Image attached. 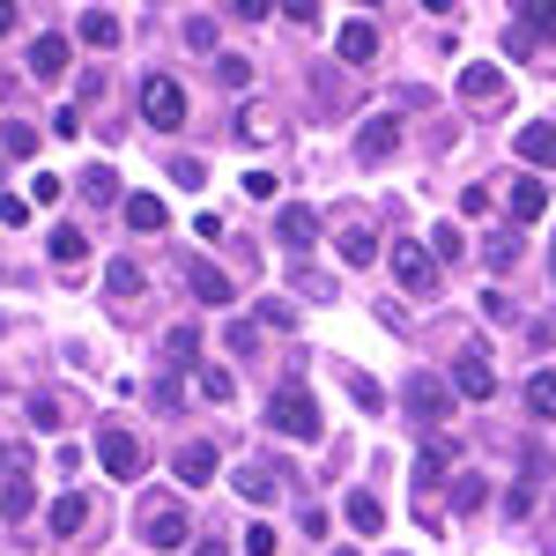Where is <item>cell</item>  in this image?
Returning a JSON list of instances; mask_svg holds the SVG:
<instances>
[{"instance_id":"6da1fadb","label":"cell","mask_w":556,"mask_h":556,"mask_svg":"<svg viewBox=\"0 0 556 556\" xmlns=\"http://www.w3.org/2000/svg\"><path fill=\"white\" fill-rule=\"evenodd\" d=\"M267 424L282 430V438H319V424H327V416H319V401H312V393L290 379L275 401H267Z\"/></svg>"},{"instance_id":"7a4b0ae2","label":"cell","mask_w":556,"mask_h":556,"mask_svg":"<svg viewBox=\"0 0 556 556\" xmlns=\"http://www.w3.org/2000/svg\"><path fill=\"white\" fill-rule=\"evenodd\" d=\"M141 542H149L156 556H178L186 542H193V527H186V513H178L172 497H149V505H141Z\"/></svg>"},{"instance_id":"3957f363","label":"cell","mask_w":556,"mask_h":556,"mask_svg":"<svg viewBox=\"0 0 556 556\" xmlns=\"http://www.w3.org/2000/svg\"><path fill=\"white\" fill-rule=\"evenodd\" d=\"M453 401H460V393H453V379H438V371H416V379H408V416L424 430L453 424Z\"/></svg>"},{"instance_id":"277c9868","label":"cell","mask_w":556,"mask_h":556,"mask_svg":"<svg viewBox=\"0 0 556 556\" xmlns=\"http://www.w3.org/2000/svg\"><path fill=\"white\" fill-rule=\"evenodd\" d=\"M97 460H104V468L119 475V482H141V468H149V445H141V438H134V430H104V438H97Z\"/></svg>"},{"instance_id":"5b68a950","label":"cell","mask_w":556,"mask_h":556,"mask_svg":"<svg viewBox=\"0 0 556 556\" xmlns=\"http://www.w3.org/2000/svg\"><path fill=\"white\" fill-rule=\"evenodd\" d=\"M542 38H556V0H527V8H519V23L505 30V52H513V60H527Z\"/></svg>"},{"instance_id":"8992f818","label":"cell","mask_w":556,"mask_h":556,"mask_svg":"<svg viewBox=\"0 0 556 556\" xmlns=\"http://www.w3.org/2000/svg\"><path fill=\"white\" fill-rule=\"evenodd\" d=\"M141 112H149V127H186V89L172 75H149L141 83Z\"/></svg>"},{"instance_id":"52a82bcc","label":"cell","mask_w":556,"mask_h":556,"mask_svg":"<svg viewBox=\"0 0 556 556\" xmlns=\"http://www.w3.org/2000/svg\"><path fill=\"white\" fill-rule=\"evenodd\" d=\"M393 282H401V290H416V298H424V290H438V253L401 238V245H393Z\"/></svg>"},{"instance_id":"ba28073f","label":"cell","mask_w":556,"mask_h":556,"mask_svg":"<svg viewBox=\"0 0 556 556\" xmlns=\"http://www.w3.org/2000/svg\"><path fill=\"white\" fill-rule=\"evenodd\" d=\"M282 490H290V475L275 468V460H245L238 468V497H253V505H275Z\"/></svg>"},{"instance_id":"9c48e42d","label":"cell","mask_w":556,"mask_h":556,"mask_svg":"<svg viewBox=\"0 0 556 556\" xmlns=\"http://www.w3.org/2000/svg\"><path fill=\"white\" fill-rule=\"evenodd\" d=\"M513 149L534 164V172H556V119H534V127L513 134Z\"/></svg>"},{"instance_id":"30bf717a","label":"cell","mask_w":556,"mask_h":556,"mask_svg":"<svg viewBox=\"0 0 556 556\" xmlns=\"http://www.w3.org/2000/svg\"><path fill=\"white\" fill-rule=\"evenodd\" d=\"M119 215H127V230H134V238H156V230L172 223V208H164L156 193H127V201H119Z\"/></svg>"},{"instance_id":"8fae6325","label":"cell","mask_w":556,"mask_h":556,"mask_svg":"<svg viewBox=\"0 0 556 556\" xmlns=\"http://www.w3.org/2000/svg\"><path fill=\"white\" fill-rule=\"evenodd\" d=\"M275 238H282L290 253H304V245L319 238V208H304V201H290V208L275 215Z\"/></svg>"},{"instance_id":"7c38bea8","label":"cell","mask_w":556,"mask_h":556,"mask_svg":"<svg viewBox=\"0 0 556 556\" xmlns=\"http://www.w3.org/2000/svg\"><path fill=\"white\" fill-rule=\"evenodd\" d=\"M334 52H342V60H356V67H364V60H379V23H364V15H356V23H342V30H334Z\"/></svg>"},{"instance_id":"4fadbf2b","label":"cell","mask_w":556,"mask_h":556,"mask_svg":"<svg viewBox=\"0 0 556 556\" xmlns=\"http://www.w3.org/2000/svg\"><path fill=\"white\" fill-rule=\"evenodd\" d=\"M453 393H460V401H490V393H497V371H490L482 356H460V364H453Z\"/></svg>"},{"instance_id":"5bb4252c","label":"cell","mask_w":556,"mask_h":556,"mask_svg":"<svg viewBox=\"0 0 556 556\" xmlns=\"http://www.w3.org/2000/svg\"><path fill=\"white\" fill-rule=\"evenodd\" d=\"M172 475L186 482V490H201V482L215 475V445H178V453H172Z\"/></svg>"},{"instance_id":"9a60e30c","label":"cell","mask_w":556,"mask_h":556,"mask_svg":"<svg viewBox=\"0 0 556 556\" xmlns=\"http://www.w3.org/2000/svg\"><path fill=\"white\" fill-rule=\"evenodd\" d=\"M186 290H193L201 304H230V275L208 267V260H193V267H186Z\"/></svg>"},{"instance_id":"2e32d148","label":"cell","mask_w":556,"mask_h":556,"mask_svg":"<svg viewBox=\"0 0 556 556\" xmlns=\"http://www.w3.org/2000/svg\"><path fill=\"white\" fill-rule=\"evenodd\" d=\"M393 149H401V127H393V119H371V127L356 134V156H364V164H386Z\"/></svg>"},{"instance_id":"e0dca14e","label":"cell","mask_w":556,"mask_h":556,"mask_svg":"<svg viewBox=\"0 0 556 556\" xmlns=\"http://www.w3.org/2000/svg\"><path fill=\"white\" fill-rule=\"evenodd\" d=\"M445 468H453V438H430L424 453H416V482H424V497L445 482Z\"/></svg>"},{"instance_id":"ac0fdd59","label":"cell","mask_w":556,"mask_h":556,"mask_svg":"<svg viewBox=\"0 0 556 556\" xmlns=\"http://www.w3.org/2000/svg\"><path fill=\"white\" fill-rule=\"evenodd\" d=\"M30 75H38V83H60V75H67V38H38L30 45Z\"/></svg>"},{"instance_id":"d6986e66","label":"cell","mask_w":556,"mask_h":556,"mask_svg":"<svg viewBox=\"0 0 556 556\" xmlns=\"http://www.w3.org/2000/svg\"><path fill=\"white\" fill-rule=\"evenodd\" d=\"M513 215L519 223H542L549 215V186L542 178H513Z\"/></svg>"},{"instance_id":"ffe728a7","label":"cell","mask_w":556,"mask_h":556,"mask_svg":"<svg viewBox=\"0 0 556 556\" xmlns=\"http://www.w3.org/2000/svg\"><path fill=\"white\" fill-rule=\"evenodd\" d=\"M460 97H468V104H497V97H505V67H468V75H460Z\"/></svg>"},{"instance_id":"44dd1931","label":"cell","mask_w":556,"mask_h":556,"mask_svg":"<svg viewBox=\"0 0 556 556\" xmlns=\"http://www.w3.org/2000/svg\"><path fill=\"white\" fill-rule=\"evenodd\" d=\"M349 527H356V534H386V505L371 490H349Z\"/></svg>"},{"instance_id":"7402d4cb","label":"cell","mask_w":556,"mask_h":556,"mask_svg":"<svg viewBox=\"0 0 556 556\" xmlns=\"http://www.w3.org/2000/svg\"><path fill=\"white\" fill-rule=\"evenodd\" d=\"M527 416L534 424H556V371H534L527 379Z\"/></svg>"},{"instance_id":"603a6c76","label":"cell","mask_w":556,"mask_h":556,"mask_svg":"<svg viewBox=\"0 0 556 556\" xmlns=\"http://www.w3.org/2000/svg\"><path fill=\"white\" fill-rule=\"evenodd\" d=\"M30 513H38V490H30V475H15V482H8V497H0V519H15V527H23Z\"/></svg>"},{"instance_id":"cb8c5ba5","label":"cell","mask_w":556,"mask_h":556,"mask_svg":"<svg viewBox=\"0 0 556 556\" xmlns=\"http://www.w3.org/2000/svg\"><path fill=\"white\" fill-rule=\"evenodd\" d=\"M83 45H97V52H112V45H119V15L89 8V15H83Z\"/></svg>"},{"instance_id":"d4e9b609","label":"cell","mask_w":556,"mask_h":556,"mask_svg":"<svg viewBox=\"0 0 556 556\" xmlns=\"http://www.w3.org/2000/svg\"><path fill=\"white\" fill-rule=\"evenodd\" d=\"M342 260H349V267H371V260H379V245H371L364 223H349V230H342Z\"/></svg>"},{"instance_id":"484cf974","label":"cell","mask_w":556,"mask_h":556,"mask_svg":"<svg viewBox=\"0 0 556 556\" xmlns=\"http://www.w3.org/2000/svg\"><path fill=\"white\" fill-rule=\"evenodd\" d=\"M83 519H89V505L75 497V490H67V497L52 505V534H83Z\"/></svg>"},{"instance_id":"4316f807","label":"cell","mask_w":556,"mask_h":556,"mask_svg":"<svg viewBox=\"0 0 556 556\" xmlns=\"http://www.w3.org/2000/svg\"><path fill=\"white\" fill-rule=\"evenodd\" d=\"M482 253H490V267H497V275H505V267L519 260V230H490V238H482Z\"/></svg>"},{"instance_id":"83f0119b","label":"cell","mask_w":556,"mask_h":556,"mask_svg":"<svg viewBox=\"0 0 556 556\" xmlns=\"http://www.w3.org/2000/svg\"><path fill=\"white\" fill-rule=\"evenodd\" d=\"M83 253H89V245H83V230H75V223H60V230H52V260H60V267H75Z\"/></svg>"},{"instance_id":"f1b7e54d","label":"cell","mask_w":556,"mask_h":556,"mask_svg":"<svg viewBox=\"0 0 556 556\" xmlns=\"http://www.w3.org/2000/svg\"><path fill=\"white\" fill-rule=\"evenodd\" d=\"M104 282H112V298H134V290H141V260H112Z\"/></svg>"},{"instance_id":"f546056e","label":"cell","mask_w":556,"mask_h":556,"mask_svg":"<svg viewBox=\"0 0 556 556\" xmlns=\"http://www.w3.org/2000/svg\"><path fill=\"white\" fill-rule=\"evenodd\" d=\"M490 490H482V475H453V513H475Z\"/></svg>"},{"instance_id":"4dcf8cb0","label":"cell","mask_w":556,"mask_h":556,"mask_svg":"<svg viewBox=\"0 0 556 556\" xmlns=\"http://www.w3.org/2000/svg\"><path fill=\"white\" fill-rule=\"evenodd\" d=\"M298 298H319V304H334V282H327L319 267H298Z\"/></svg>"},{"instance_id":"1f68e13d","label":"cell","mask_w":556,"mask_h":556,"mask_svg":"<svg viewBox=\"0 0 556 556\" xmlns=\"http://www.w3.org/2000/svg\"><path fill=\"white\" fill-rule=\"evenodd\" d=\"M83 193H89V201H119V178L97 164V172H83Z\"/></svg>"},{"instance_id":"d6a6232c","label":"cell","mask_w":556,"mask_h":556,"mask_svg":"<svg viewBox=\"0 0 556 556\" xmlns=\"http://www.w3.org/2000/svg\"><path fill=\"white\" fill-rule=\"evenodd\" d=\"M223 342H230V356H253V349H260V327H253V319H230V334H223Z\"/></svg>"},{"instance_id":"836d02e7","label":"cell","mask_w":556,"mask_h":556,"mask_svg":"<svg viewBox=\"0 0 556 556\" xmlns=\"http://www.w3.org/2000/svg\"><path fill=\"white\" fill-rule=\"evenodd\" d=\"M164 356H201V327H172L164 334Z\"/></svg>"},{"instance_id":"e575fe53","label":"cell","mask_w":556,"mask_h":556,"mask_svg":"<svg viewBox=\"0 0 556 556\" xmlns=\"http://www.w3.org/2000/svg\"><path fill=\"white\" fill-rule=\"evenodd\" d=\"M193 371H201V393H208V401H230V393H238L230 371H215V364H193Z\"/></svg>"},{"instance_id":"d590c367","label":"cell","mask_w":556,"mask_h":556,"mask_svg":"<svg viewBox=\"0 0 556 556\" xmlns=\"http://www.w3.org/2000/svg\"><path fill=\"white\" fill-rule=\"evenodd\" d=\"M215 67H223V83H230V89H245V83H253V60H245V52H223Z\"/></svg>"},{"instance_id":"8d00e7d4","label":"cell","mask_w":556,"mask_h":556,"mask_svg":"<svg viewBox=\"0 0 556 556\" xmlns=\"http://www.w3.org/2000/svg\"><path fill=\"white\" fill-rule=\"evenodd\" d=\"M15 156H38V127H23V119H8V134H0Z\"/></svg>"},{"instance_id":"74e56055","label":"cell","mask_w":556,"mask_h":556,"mask_svg":"<svg viewBox=\"0 0 556 556\" xmlns=\"http://www.w3.org/2000/svg\"><path fill=\"white\" fill-rule=\"evenodd\" d=\"M260 319H267V327H298V304L290 298H260Z\"/></svg>"},{"instance_id":"f35d334b","label":"cell","mask_w":556,"mask_h":556,"mask_svg":"<svg viewBox=\"0 0 556 556\" xmlns=\"http://www.w3.org/2000/svg\"><path fill=\"white\" fill-rule=\"evenodd\" d=\"M30 424H38V430H60V401H52V393H30Z\"/></svg>"},{"instance_id":"ab89813d","label":"cell","mask_w":556,"mask_h":556,"mask_svg":"<svg viewBox=\"0 0 556 556\" xmlns=\"http://www.w3.org/2000/svg\"><path fill=\"white\" fill-rule=\"evenodd\" d=\"M430 245H438V260H460V253H468V238H460L453 223H438V238H430Z\"/></svg>"},{"instance_id":"60d3db41","label":"cell","mask_w":556,"mask_h":556,"mask_svg":"<svg viewBox=\"0 0 556 556\" xmlns=\"http://www.w3.org/2000/svg\"><path fill=\"white\" fill-rule=\"evenodd\" d=\"M245 556H275V527H267V519L245 527Z\"/></svg>"},{"instance_id":"b9f144b4","label":"cell","mask_w":556,"mask_h":556,"mask_svg":"<svg viewBox=\"0 0 556 556\" xmlns=\"http://www.w3.org/2000/svg\"><path fill=\"white\" fill-rule=\"evenodd\" d=\"M186 38H193V52H215V23H208V15H193V23H186Z\"/></svg>"},{"instance_id":"7bdbcfd3","label":"cell","mask_w":556,"mask_h":556,"mask_svg":"<svg viewBox=\"0 0 556 556\" xmlns=\"http://www.w3.org/2000/svg\"><path fill=\"white\" fill-rule=\"evenodd\" d=\"M238 134H245V141H260V134H275V127H267V112H260V104H245V119H238Z\"/></svg>"},{"instance_id":"ee69618b","label":"cell","mask_w":556,"mask_h":556,"mask_svg":"<svg viewBox=\"0 0 556 556\" xmlns=\"http://www.w3.org/2000/svg\"><path fill=\"white\" fill-rule=\"evenodd\" d=\"M0 223H15V230H23V223H30V201H23V193H8V201H0Z\"/></svg>"},{"instance_id":"f6af8a7d","label":"cell","mask_w":556,"mask_h":556,"mask_svg":"<svg viewBox=\"0 0 556 556\" xmlns=\"http://www.w3.org/2000/svg\"><path fill=\"white\" fill-rule=\"evenodd\" d=\"M172 178H178V186H193V193H201V164H193V156H172Z\"/></svg>"},{"instance_id":"bcb514c9","label":"cell","mask_w":556,"mask_h":556,"mask_svg":"<svg viewBox=\"0 0 556 556\" xmlns=\"http://www.w3.org/2000/svg\"><path fill=\"white\" fill-rule=\"evenodd\" d=\"M460 215H490V186H468L460 193Z\"/></svg>"},{"instance_id":"7dc6e473","label":"cell","mask_w":556,"mask_h":556,"mask_svg":"<svg viewBox=\"0 0 556 556\" xmlns=\"http://www.w3.org/2000/svg\"><path fill=\"white\" fill-rule=\"evenodd\" d=\"M15 475H30V468H15V453L0 445V482H15Z\"/></svg>"},{"instance_id":"c3c4849f","label":"cell","mask_w":556,"mask_h":556,"mask_svg":"<svg viewBox=\"0 0 556 556\" xmlns=\"http://www.w3.org/2000/svg\"><path fill=\"white\" fill-rule=\"evenodd\" d=\"M8 30H15V8H8V0H0V38H8Z\"/></svg>"},{"instance_id":"681fc988","label":"cell","mask_w":556,"mask_h":556,"mask_svg":"<svg viewBox=\"0 0 556 556\" xmlns=\"http://www.w3.org/2000/svg\"><path fill=\"white\" fill-rule=\"evenodd\" d=\"M549 282H556V245H549Z\"/></svg>"},{"instance_id":"f907efd6","label":"cell","mask_w":556,"mask_h":556,"mask_svg":"<svg viewBox=\"0 0 556 556\" xmlns=\"http://www.w3.org/2000/svg\"><path fill=\"white\" fill-rule=\"evenodd\" d=\"M542 549H549V556H556V542H542Z\"/></svg>"},{"instance_id":"816d5d0a","label":"cell","mask_w":556,"mask_h":556,"mask_svg":"<svg viewBox=\"0 0 556 556\" xmlns=\"http://www.w3.org/2000/svg\"><path fill=\"white\" fill-rule=\"evenodd\" d=\"M334 556H356V549H334Z\"/></svg>"}]
</instances>
